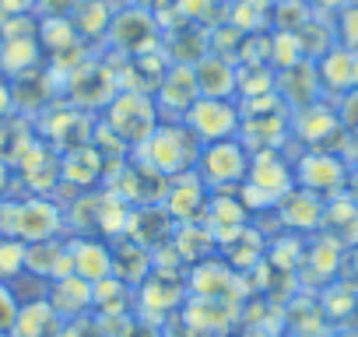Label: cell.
I'll use <instances>...</instances> for the list:
<instances>
[{
    "instance_id": "obj_1",
    "label": "cell",
    "mask_w": 358,
    "mask_h": 337,
    "mask_svg": "<svg viewBox=\"0 0 358 337\" xmlns=\"http://www.w3.org/2000/svg\"><path fill=\"white\" fill-rule=\"evenodd\" d=\"M64 232V211L50 197H4L0 201V236L18 239L25 246L60 239Z\"/></svg>"
},
{
    "instance_id": "obj_2",
    "label": "cell",
    "mask_w": 358,
    "mask_h": 337,
    "mask_svg": "<svg viewBox=\"0 0 358 337\" xmlns=\"http://www.w3.org/2000/svg\"><path fill=\"white\" fill-rule=\"evenodd\" d=\"M144 155V165H151L158 176L176 180V176H187L197 168V155H201V141L187 130V123H158L155 134L137 148Z\"/></svg>"
},
{
    "instance_id": "obj_3",
    "label": "cell",
    "mask_w": 358,
    "mask_h": 337,
    "mask_svg": "<svg viewBox=\"0 0 358 337\" xmlns=\"http://www.w3.org/2000/svg\"><path fill=\"white\" fill-rule=\"evenodd\" d=\"M99 123L123 148H141L155 134V127L162 123V116H158V106H155V99L148 92H127V88H120V95L102 109V120Z\"/></svg>"
},
{
    "instance_id": "obj_4",
    "label": "cell",
    "mask_w": 358,
    "mask_h": 337,
    "mask_svg": "<svg viewBox=\"0 0 358 337\" xmlns=\"http://www.w3.org/2000/svg\"><path fill=\"white\" fill-rule=\"evenodd\" d=\"M197 180L211 190V194H225V190H239L246 173H250V148L232 137V141H215V144H201L197 155Z\"/></svg>"
},
{
    "instance_id": "obj_5",
    "label": "cell",
    "mask_w": 358,
    "mask_h": 337,
    "mask_svg": "<svg viewBox=\"0 0 358 337\" xmlns=\"http://www.w3.org/2000/svg\"><path fill=\"white\" fill-rule=\"evenodd\" d=\"M183 123H187V130H190L201 144L232 141V137H239L243 109L236 106V99H197V102L187 109Z\"/></svg>"
},
{
    "instance_id": "obj_6",
    "label": "cell",
    "mask_w": 358,
    "mask_h": 337,
    "mask_svg": "<svg viewBox=\"0 0 358 337\" xmlns=\"http://www.w3.org/2000/svg\"><path fill=\"white\" fill-rule=\"evenodd\" d=\"M109 46H116L123 57H144V53H155L162 32H158V22L148 8H123L113 15V25H109Z\"/></svg>"
},
{
    "instance_id": "obj_7",
    "label": "cell",
    "mask_w": 358,
    "mask_h": 337,
    "mask_svg": "<svg viewBox=\"0 0 358 337\" xmlns=\"http://www.w3.org/2000/svg\"><path fill=\"white\" fill-rule=\"evenodd\" d=\"M155 106H158V116L162 123L172 116V123H183L187 109L201 99V88H197V71L194 64H169V71L162 74L158 88H155Z\"/></svg>"
},
{
    "instance_id": "obj_8",
    "label": "cell",
    "mask_w": 358,
    "mask_h": 337,
    "mask_svg": "<svg viewBox=\"0 0 358 337\" xmlns=\"http://www.w3.org/2000/svg\"><path fill=\"white\" fill-rule=\"evenodd\" d=\"M344 183H348L344 162H337V158L327 155V151H309V155H302L299 165H295V187L306 190V194H316L320 201H323V194L341 190Z\"/></svg>"
},
{
    "instance_id": "obj_9",
    "label": "cell",
    "mask_w": 358,
    "mask_h": 337,
    "mask_svg": "<svg viewBox=\"0 0 358 337\" xmlns=\"http://www.w3.org/2000/svg\"><path fill=\"white\" fill-rule=\"evenodd\" d=\"M71 253V274L85 278L88 285H99L113 278V246L102 236H78L67 243Z\"/></svg>"
},
{
    "instance_id": "obj_10",
    "label": "cell",
    "mask_w": 358,
    "mask_h": 337,
    "mask_svg": "<svg viewBox=\"0 0 358 337\" xmlns=\"http://www.w3.org/2000/svg\"><path fill=\"white\" fill-rule=\"evenodd\" d=\"M208 201H211V190L197 180V173H187V176L169 180V190H165L162 208L172 215L176 225H190L197 215L208 211Z\"/></svg>"
},
{
    "instance_id": "obj_11",
    "label": "cell",
    "mask_w": 358,
    "mask_h": 337,
    "mask_svg": "<svg viewBox=\"0 0 358 337\" xmlns=\"http://www.w3.org/2000/svg\"><path fill=\"white\" fill-rule=\"evenodd\" d=\"M194 71H197L201 99H236L239 95V67L232 57L208 53L194 64Z\"/></svg>"
},
{
    "instance_id": "obj_12",
    "label": "cell",
    "mask_w": 358,
    "mask_h": 337,
    "mask_svg": "<svg viewBox=\"0 0 358 337\" xmlns=\"http://www.w3.org/2000/svg\"><path fill=\"white\" fill-rule=\"evenodd\" d=\"M46 302L57 309V316H60L64 323H67V320H81V316L95 306V285H88V281L78 278V274H64V278L50 281Z\"/></svg>"
},
{
    "instance_id": "obj_13",
    "label": "cell",
    "mask_w": 358,
    "mask_h": 337,
    "mask_svg": "<svg viewBox=\"0 0 358 337\" xmlns=\"http://www.w3.org/2000/svg\"><path fill=\"white\" fill-rule=\"evenodd\" d=\"M25 271L43 278V281H57L64 274H71V253L64 239H46V243H32L25 246Z\"/></svg>"
},
{
    "instance_id": "obj_14",
    "label": "cell",
    "mask_w": 358,
    "mask_h": 337,
    "mask_svg": "<svg viewBox=\"0 0 358 337\" xmlns=\"http://www.w3.org/2000/svg\"><path fill=\"white\" fill-rule=\"evenodd\" d=\"M60 334H64V320L57 316V309L46 299L18 306L11 337H60Z\"/></svg>"
},
{
    "instance_id": "obj_15",
    "label": "cell",
    "mask_w": 358,
    "mask_h": 337,
    "mask_svg": "<svg viewBox=\"0 0 358 337\" xmlns=\"http://www.w3.org/2000/svg\"><path fill=\"white\" fill-rule=\"evenodd\" d=\"M113 15L116 11L109 8V0H74L67 18L81 39H95V36H109Z\"/></svg>"
},
{
    "instance_id": "obj_16",
    "label": "cell",
    "mask_w": 358,
    "mask_h": 337,
    "mask_svg": "<svg viewBox=\"0 0 358 337\" xmlns=\"http://www.w3.org/2000/svg\"><path fill=\"white\" fill-rule=\"evenodd\" d=\"M25 274V243L0 236V285H11Z\"/></svg>"
},
{
    "instance_id": "obj_17",
    "label": "cell",
    "mask_w": 358,
    "mask_h": 337,
    "mask_svg": "<svg viewBox=\"0 0 358 337\" xmlns=\"http://www.w3.org/2000/svg\"><path fill=\"white\" fill-rule=\"evenodd\" d=\"M337 39H341L344 50L358 53V4L355 0L348 8H341V15H337Z\"/></svg>"
},
{
    "instance_id": "obj_18",
    "label": "cell",
    "mask_w": 358,
    "mask_h": 337,
    "mask_svg": "<svg viewBox=\"0 0 358 337\" xmlns=\"http://www.w3.org/2000/svg\"><path fill=\"white\" fill-rule=\"evenodd\" d=\"M18 316V299L11 292V285H0V334H11Z\"/></svg>"
},
{
    "instance_id": "obj_19",
    "label": "cell",
    "mask_w": 358,
    "mask_h": 337,
    "mask_svg": "<svg viewBox=\"0 0 358 337\" xmlns=\"http://www.w3.org/2000/svg\"><path fill=\"white\" fill-rule=\"evenodd\" d=\"M8 190H11V165L8 158H0V201L8 197Z\"/></svg>"
},
{
    "instance_id": "obj_20",
    "label": "cell",
    "mask_w": 358,
    "mask_h": 337,
    "mask_svg": "<svg viewBox=\"0 0 358 337\" xmlns=\"http://www.w3.org/2000/svg\"><path fill=\"white\" fill-rule=\"evenodd\" d=\"M8 113H11V85L0 78V120H4Z\"/></svg>"
},
{
    "instance_id": "obj_21",
    "label": "cell",
    "mask_w": 358,
    "mask_h": 337,
    "mask_svg": "<svg viewBox=\"0 0 358 337\" xmlns=\"http://www.w3.org/2000/svg\"><path fill=\"white\" fill-rule=\"evenodd\" d=\"M344 187H348V201L358 208V168H355V173H348V183Z\"/></svg>"
},
{
    "instance_id": "obj_22",
    "label": "cell",
    "mask_w": 358,
    "mask_h": 337,
    "mask_svg": "<svg viewBox=\"0 0 358 337\" xmlns=\"http://www.w3.org/2000/svg\"><path fill=\"white\" fill-rule=\"evenodd\" d=\"M158 4H165V0H137V8H148V11H155Z\"/></svg>"
},
{
    "instance_id": "obj_23",
    "label": "cell",
    "mask_w": 358,
    "mask_h": 337,
    "mask_svg": "<svg viewBox=\"0 0 358 337\" xmlns=\"http://www.w3.org/2000/svg\"><path fill=\"white\" fill-rule=\"evenodd\" d=\"M0 337H11V334H0Z\"/></svg>"
}]
</instances>
